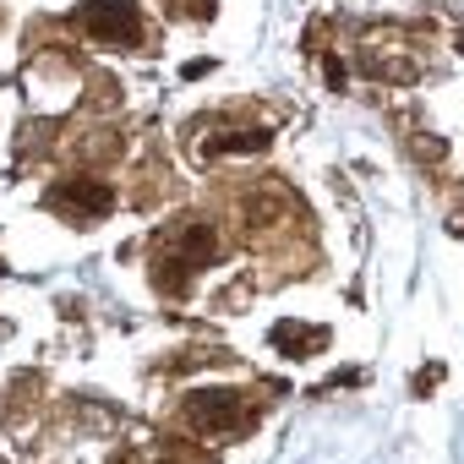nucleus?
Here are the masks:
<instances>
[{
    "mask_svg": "<svg viewBox=\"0 0 464 464\" xmlns=\"http://www.w3.org/2000/svg\"><path fill=\"white\" fill-rule=\"evenodd\" d=\"M50 208L61 218H72V224H93V218H104L115 208V191L104 180H93V175H72V180H61L50 191Z\"/></svg>",
    "mask_w": 464,
    "mask_h": 464,
    "instance_id": "obj_4",
    "label": "nucleus"
},
{
    "mask_svg": "<svg viewBox=\"0 0 464 464\" xmlns=\"http://www.w3.org/2000/svg\"><path fill=\"white\" fill-rule=\"evenodd\" d=\"M186 420L202 437H236V431H246L257 420V410L236 388H197V393H186Z\"/></svg>",
    "mask_w": 464,
    "mask_h": 464,
    "instance_id": "obj_2",
    "label": "nucleus"
},
{
    "mask_svg": "<svg viewBox=\"0 0 464 464\" xmlns=\"http://www.w3.org/2000/svg\"><path fill=\"white\" fill-rule=\"evenodd\" d=\"M218 257V236H213V224H175L159 236V252H153V285L164 295H186L191 274H202L208 263Z\"/></svg>",
    "mask_w": 464,
    "mask_h": 464,
    "instance_id": "obj_1",
    "label": "nucleus"
},
{
    "mask_svg": "<svg viewBox=\"0 0 464 464\" xmlns=\"http://www.w3.org/2000/svg\"><path fill=\"white\" fill-rule=\"evenodd\" d=\"M77 28L93 34L99 44H115V50H137L142 44V12L131 0H88L77 12Z\"/></svg>",
    "mask_w": 464,
    "mask_h": 464,
    "instance_id": "obj_3",
    "label": "nucleus"
},
{
    "mask_svg": "<svg viewBox=\"0 0 464 464\" xmlns=\"http://www.w3.org/2000/svg\"><path fill=\"white\" fill-rule=\"evenodd\" d=\"M175 6H180V12H186V17H208V12H213V6H218V0H175Z\"/></svg>",
    "mask_w": 464,
    "mask_h": 464,
    "instance_id": "obj_7",
    "label": "nucleus"
},
{
    "mask_svg": "<svg viewBox=\"0 0 464 464\" xmlns=\"http://www.w3.org/2000/svg\"><path fill=\"white\" fill-rule=\"evenodd\" d=\"M323 344H328L323 328H301V323H279L274 328V350H285V355H317Z\"/></svg>",
    "mask_w": 464,
    "mask_h": 464,
    "instance_id": "obj_5",
    "label": "nucleus"
},
{
    "mask_svg": "<svg viewBox=\"0 0 464 464\" xmlns=\"http://www.w3.org/2000/svg\"><path fill=\"white\" fill-rule=\"evenodd\" d=\"M263 148H268V131H218V137L202 142L208 159L213 153H263Z\"/></svg>",
    "mask_w": 464,
    "mask_h": 464,
    "instance_id": "obj_6",
    "label": "nucleus"
}]
</instances>
